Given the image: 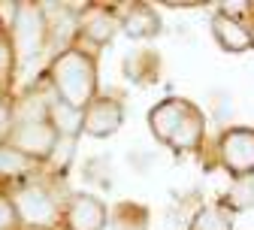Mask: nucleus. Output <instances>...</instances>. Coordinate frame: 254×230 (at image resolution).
<instances>
[{
    "mask_svg": "<svg viewBox=\"0 0 254 230\" xmlns=\"http://www.w3.org/2000/svg\"><path fill=\"white\" fill-rule=\"evenodd\" d=\"M46 79L58 100L76 109H85L97 97V67H94V58L79 46L61 49L49 64Z\"/></svg>",
    "mask_w": 254,
    "mask_h": 230,
    "instance_id": "nucleus-1",
    "label": "nucleus"
},
{
    "mask_svg": "<svg viewBox=\"0 0 254 230\" xmlns=\"http://www.w3.org/2000/svg\"><path fill=\"white\" fill-rule=\"evenodd\" d=\"M6 194L12 200L21 230H55L61 224V206L46 182L27 176V179L9 185Z\"/></svg>",
    "mask_w": 254,
    "mask_h": 230,
    "instance_id": "nucleus-2",
    "label": "nucleus"
},
{
    "mask_svg": "<svg viewBox=\"0 0 254 230\" xmlns=\"http://www.w3.org/2000/svg\"><path fill=\"white\" fill-rule=\"evenodd\" d=\"M9 40L15 49V61L24 64L37 58L49 46V30H46V12L43 3H18V15L9 27Z\"/></svg>",
    "mask_w": 254,
    "mask_h": 230,
    "instance_id": "nucleus-3",
    "label": "nucleus"
},
{
    "mask_svg": "<svg viewBox=\"0 0 254 230\" xmlns=\"http://www.w3.org/2000/svg\"><path fill=\"white\" fill-rule=\"evenodd\" d=\"M0 143L21 152L34 163H46L58 146V134L49 121H27V124H9L6 134L0 137Z\"/></svg>",
    "mask_w": 254,
    "mask_h": 230,
    "instance_id": "nucleus-4",
    "label": "nucleus"
},
{
    "mask_svg": "<svg viewBox=\"0 0 254 230\" xmlns=\"http://www.w3.org/2000/svg\"><path fill=\"white\" fill-rule=\"evenodd\" d=\"M221 163L230 176H254V130L230 127L221 137Z\"/></svg>",
    "mask_w": 254,
    "mask_h": 230,
    "instance_id": "nucleus-5",
    "label": "nucleus"
},
{
    "mask_svg": "<svg viewBox=\"0 0 254 230\" xmlns=\"http://www.w3.org/2000/svg\"><path fill=\"white\" fill-rule=\"evenodd\" d=\"M67 230H103L106 221H109V212H106V203L94 194H70V200L64 203V212H61Z\"/></svg>",
    "mask_w": 254,
    "mask_h": 230,
    "instance_id": "nucleus-6",
    "label": "nucleus"
},
{
    "mask_svg": "<svg viewBox=\"0 0 254 230\" xmlns=\"http://www.w3.org/2000/svg\"><path fill=\"white\" fill-rule=\"evenodd\" d=\"M124 121V106L115 97H94V100L82 109V134L94 140H106Z\"/></svg>",
    "mask_w": 254,
    "mask_h": 230,
    "instance_id": "nucleus-7",
    "label": "nucleus"
},
{
    "mask_svg": "<svg viewBox=\"0 0 254 230\" xmlns=\"http://www.w3.org/2000/svg\"><path fill=\"white\" fill-rule=\"evenodd\" d=\"M118 27V18L109 6L103 3H88L79 15H76V37L94 43V46H106Z\"/></svg>",
    "mask_w": 254,
    "mask_h": 230,
    "instance_id": "nucleus-8",
    "label": "nucleus"
},
{
    "mask_svg": "<svg viewBox=\"0 0 254 230\" xmlns=\"http://www.w3.org/2000/svg\"><path fill=\"white\" fill-rule=\"evenodd\" d=\"M212 37L224 52H248L254 46V34L230 12L212 15Z\"/></svg>",
    "mask_w": 254,
    "mask_h": 230,
    "instance_id": "nucleus-9",
    "label": "nucleus"
},
{
    "mask_svg": "<svg viewBox=\"0 0 254 230\" xmlns=\"http://www.w3.org/2000/svg\"><path fill=\"white\" fill-rule=\"evenodd\" d=\"M190 106H194V103H190V100H182V97H167V100H161V103L148 112V127H151V134L167 146V140L173 137L176 124L182 121V115H185Z\"/></svg>",
    "mask_w": 254,
    "mask_h": 230,
    "instance_id": "nucleus-10",
    "label": "nucleus"
},
{
    "mask_svg": "<svg viewBox=\"0 0 254 230\" xmlns=\"http://www.w3.org/2000/svg\"><path fill=\"white\" fill-rule=\"evenodd\" d=\"M118 24L130 40H151L161 34V18H157V12L148 3H130L124 9V15L118 18Z\"/></svg>",
    "mask_w": 254,
    "mask_h": 230,
    "instance_id": "nucleus-11",
    "label": "nucleus"
},
{
    "mask_svg": "<svg viewBox=\"0 0 254 230\" xmlns=\"http://www.w3.org/2000/svg\"><path fill=\"white\" fill-rule=\"evenodd\" d=\"M203 137H206V118H203V112L197 106H190L182 115V121L176 124V130L167 140V146L176 149V152H197L203 146Z\"/></svg>",
    "mask_w": 254,
    "mask_h": 230,
    "instance_id": "nucleus-12",
    "label": "nucleus"
},
{
    "mask_svg": "<svg viewBox=\"0 0 254 230\" xmlns=\"http://www.w3.org/2000/svg\"><path fill=\"white\" fill-rule=\"evenodd\" d=\"M49 124L55 127L58 137H67V140H76L82 137V109L64 103V100H55L49 103Z\"/></svg>",
    "mask_w": 254,
    "mask_h": 230,
    "instance_id": "nucleus-13",
    "label": "nucleus"
},
{
    "mask_svg": "<svg viewBox=\"0 0 254 230\" xmlns=\"http://www.w3.org/2000/svg\"><path fill=\"white\" fill-rule=\"evenodd\" d=\"M34 170H37V163L30 160V157H24L21 152L9 149L6 143H0V182L15 185V182L27 179Z\"/></svg>",
    "mask_w": 254,
    "mask_h": 230,
    "instance_id": "nucleus-14",
    "label": "nucleus"
},
{
    "mask_svg": "<svg viewBox=\"0 0 254 230\" xmlns=\"http://www.w3.org/2000/svg\"><path fill=\"white\" fill-rule=\"evenodd\" d=\"M221 206H227L230 212H248V209H254V176H239L230 185V191L224 194Z\"/></svg>",
    "mask_w": 254,
    "mask_h": 230,
    "instance_id": "nucleus-15",
    "label": "nucleus"
},
{
    "mask_svg": "<svg viewBox=\"0 0 254 230\" xmlns=\"http://www.w3.org/2000/svg\"><path fill=\"white\" fill-rule=\"evenodd\" d=\"M190 230H233V212L221 203L203 206L190 221Z\"/></svg>",
    "mask_w": 254,
    "mask_h": 230,
    "instance_id": "nucleus-16",
    "label": "nucleus"
},
{
    "mask_svg": "<svg viewBox=\"0 0 254 230\" xmlns=\"http://www.w3.org/2000/svg\"><path fill=\"white\" fill-rule=\"evenodd\" d=\"M15 70H18V61H15V49L6 30H0V94H9L12 82H15Z\"/></svg>",
    "mask_w": 254,
    "mask_h": 230,
    "instance_id": "nucleus-17",
    "label": "nucleus"
},
{
    "mask_svg": "<svg viewBox=\"0 0 254 230\" xmlns=\"http://www.w3.org/2000/svg\"><path fill=\"white\" fill-rule=\"evenodd\" d=\"M0 230H21L18 215L12 209V200H9L6 191H0Z\"/></svg>",
    "mask_w": 254,
    "mask_h": 230,
    "instance_id": "nucleus-18",
    "label": "nucleus"
},
{
    "mask_svg": "<svg viewBox=\"0 0 254 230\" xmlns=\"http://www.w3.org/2000/svg\"><path fill=\"white\" fill-rule=\"evenodd\" d=\"M15 15H18V3H12V0H0V30H6V34H9Z\"/></svg>",
    "mask_w": 254,
    "mask_h": 230,
    "instance_id": "nucleus-19",
    "label": "nucleus"
}]
</instances>
